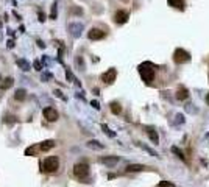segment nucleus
Listing matches in <instances>:
<instances>
[{"instance_id": "obj_36", "label": "nucleus", "mask_w": 209, "mask_h": 187, "mask_svg": "<svg viewBox=\"0 0 209 187\" xmlns=\"http://www.w3.org/2000/svg\"><path fill=\"white\" fill-rule=\"evenodd\" d=\"M122 2H128V0H122Z\"/></svg>"}, {"instance_id": "obj_34", "label": "nucleus", "mask_w": 209, "mask_h": 187, "mask_svg": "<svg viewBox=\"0 0 209 187\" xmlns=\"http://www.w3.org/2000/svg\"><path fill=\"white\" fill-rule=\"evenodd\" d=\"M206 103H208V104H209V94H208V95H206Z\"/></svg>"}, {"instance_id": "obj_19", "label": "nucleus", "mask_w": 209, "mask_h": 187, "mask_svg": "<svg viewBox=\"0 0 209 187\" xmlns=\"http://www.w3.org/2000/svg\"><path fill=\"white\" fill-rule=\"evenodd\" d=\"M109 106H111V112H113V114H116V115H117V114H120V112H122V106H120V103L113 101Z\"/></svg>"}, {"instance_id": "obj_20", "label": "nucleus", "mask_w": 209, "mask_h": 187, "mask_svg": "<svg viewBox=\"0 0 209 187\" xmlns=\"http://www.w3.org/2000/svg\"><path fill=\"white\" fill-rule=\"evenodd\" d=\"M25 97H27V91L25 89H17L16 94H14V98L17 100V101H22V100H25Z\"/></svg>"}, {"instance_id": "obj_13", "label": "nucleus", "mask_w": 209, "mask_h": 187, "mask_svg": "<svg viewBox=\"0 0 209 187\" xmlns=\"http://www.w3.org/2000/svg\"><path fill=\"white\" fill-rule=\"evenodd\" d=\"M187 97H189V91H187L184 86H179L178 91H176V98H178V100H186Z\"/></svg>"}, {"instance_id": "obj_1", "label": "nucleus", "mask_w": 209, "mask_h": 187, "mask_svg": "<svg viewBox=\"0 0 209 187\" xmlns=\"http://www.w3.org/2000/svg\"><path fill=\"white\" fill-rule=\"evenodd\" d=\"M139 73H140V77H142V80L147 83V84H150L151 81H153V78H155V67H153V64L151 62H142L140 66H139Z\"/></svg>"}, {"instance_id": "obj_11", "label": "nucleus", "mask_w": 209, "mask_h": 187, "mask_svg": "<svg viewBox=\"0 0 209 187\" xmlns=\"http://www.w3.org/2000/svg\"><path fill=\"white\" fill-rule=\"evenodd\" d=\"M147 134H148V137H150V140L155 143V145H158L159 143V136H158V133H156V130H153V128H147Z\"/></svg>"}, {"instance_id": "obj_27", "label": "nucleus", "mask_w": 209, "mask_h": 187, "mask_svg": "<svg viewBox=\"0 0 209 187\" xmlns=\"http://www.w3.org/2000/svg\"><path fill=\"white\" fill-rule=\"evenodd\" d=\"M91 104L94 106V109H100V104H98V101H95V100H94V101H91Z\"/></svg>"}, {"instance_id": "obj_31", "label": "nucleus", "mask_w": 209, "mask_h": 187, "mask_svg": "<svg viewBox=\"0 0 209 187\" xmlns=\"http://www.w3.org/2000/svg\"><path fill=\"white\" fill-rule=\"evenodd\" d=\"M74 13H77V14H81L83 11H81V8H75V9H74Z\"/></svg>"}, {"instance_id": "obj_17", "label": "nucleus", "mask_w": 209, "mask_h": 187, "mask_svg": "<svg viewBox=\"0 0 209 187\" xmlns=\"http://www.w3.org/2000/svg\"><path fill=\"white\" fill-rule=\"evenodd\" d=\"M86 145H87V148H92V150H103L105 148V145H102L98 140H89Z\"/></svg>"}, {"instance_id": "obj_32", "label": "nucleus", "mask_w": 209, "mask_h": 187, "mask_svg": "<svg viewBox=\"0 0 209 187\" xmlns=\"http://www.w3.org/2000/svg\"><path fill=\"white\" fill-rule=\"evenodd\" d=\"M38 44H39V47H41V48H44V47H45V44H44L42 41H38Z\"/></svg>"}, {"instance_id": "obj_25", "label": "nucleus", "mask_w": 209, "mask_h": 187, "mask_svg": "<svg viewBox=\"0 0 209 187\" xmlns=\"http://www.w3.org/2000/svg\"><path fill=\"white\" fill-rule=\"evenodd\" d=\"M38 150V147H31V148H28V150H25V154L27 156H31V154H35V151Z\"/></svg>"}, {"instance_id": "obj_12", "label": "nucleus", "mask_w": 209, "mask_h": 187, "mask_svg": "<svg viewBox=\"0 0 209 187\" xmlns=\"http://www.w3.org/2000/svg\"><path fill=\"white\" fill-rule=\"evenodd\" d=\"M128 173H134V172H142V170H145V165H142V164H129L128 167L125 168Z\"/></svg>"}, {"instance_id": "obj_22", "label": "nucleus", "mask_w": 209, "mask_h": 187, "mask_svg": "<svg viewBox=\"0 0 209 187\" xmlns=\"http://www.w3.org/2000/svg\"><path fill=\"white\" fill-rule=\"evenodd\" d=\"M172 151H173V153H175V154H176V156H178L179 159H183V161L186 162V156L183 154V151H181V150H178L176 147H173V148H172Z\"/></svg>"}, {"instance_id": "obj_7", "label": "nucleus", "mask_w": 209, "mask_h": 187, "mask_svg": "<svg viewBox=\"0 0 209 187\" xmlns=\"http://www.w3.org/2000/svg\"><path fill=\"white\" fill-rule=\"evenodd\" d=\"M106 36V33L103 31V30H100V28H92V30H89V33H87V38L91 39V41H98V39H103Z\"/></svg>"}, {"instance_id": "obj_21", "label": "nucleus", "mask_w": 209, "mask_h": 187, "mask_svg": "<svg viewBox=\"0 0 209 187\" xmlns=\"http://www.w3.org/2000/svg\"><path fill=\"white\" fill-rule=\"evenodd\" d=\"M56 6H58V3L55 2V3L52 5V14H50V19H52V20H55L56 16H58V8H56Z\"/></svg>"}, {"instance_id": "obj_23", "label": "nucleus", "mask_w": 209, "mask_h": 187, "mask_svg": "<svg viewBox=\"0 0 209 187\" xmlns=\"http://www.w3.org/2000/svg\"><path fill=\"white\" fill-rule=\"evenodd\" d=\"M102 130H103V131H105V133H106L109 137H116V133H113V131H111V130H109L106 125H102Z\"/></svg>"}, {"instance_id": "obj_10", "label": "nucleus", "mask_w": 209, "mask_h": 187, "mask_svg": "<svg viewBox=\"0 0 209 187\" xmlns=\"http://www.w3.org/2000/svg\"><path fill=\"white\" fill-rule=\"evenodd\" d=\"M119 161H120V159H119V156H105V158H100V162H102V164H105V165H109V167L116 165Z\"/></svg>"}, {"instance_id": "obj_24", "label": "nucleus", "mask_w": 209, "mask_h": 187, "mask_svg": "<svg viewBox=\"0 0 209 187\" xmlns=\"http://www.w3.org/2000/svg\"><path fill=\"white\" fill-rule=\"evenodd\" d=\"M156 187H175V184H173V183H170V181H161V183H159Z\"/></svg>"}, {"instance_id": "obj_35", "label": "nucleus", "mask_w": 209, "mask_h": 187, "mask_svg": "<svg viewBox=\"0 0 209 187\" xmlns=\"http://www.w3.org/2000/svg\"><path fill=\"white\" fill-rule=\"evenodd\" d=\"M2 25H3V24H2V22H0V28H2Z\"/></svg>"}, {"instance_id": "obj_18", "label": "nucleus", "mask_w": 209, "mask_h": 187, "mask_svg": "<svg viewBox=\"0 0 209 187\" xmlns=\"http://www.w3.org/2000/svg\"><path fill=\"white\" fill-rule=\"evenodd\" d=\"M168 3H170V6H173V8H176V9H184V0H168Z\"/></svg>"}, {"instance_id": "obj_14", "label": "nucleus", "mask_w": 209, "mask_h": 187, "mask_svg": "<svg viewBox=\"0 0 209 187\" xmlns=\"http://www.w3.org/2000/svg\"><path fill=\"white\" fill-rule=\"evenodd\" d=\"M16 64L19 66V69L20 70H24V72H28L30 70V62L27 61V59H17L16 61Z\"/></svg>"}, {"instance_id": "obj_5", "label": "nucleus", "mask_w": 209, "mask_h": 187, "mask_svg": "<svg viewBox=\"0 0 209 187\" xmlns=\"http://www.w3.org/2000/svg\"><path fill=\"white\" fill-rule=\"evenodd\" d=\"M116 77H117V70L111 67L109 70H106V72L102 75V81H103L105 84H113V83L116 81Z\"/></svg>"}, {"instance_id": "obj_3", "label": "nucleus", "mask_w": 209, "mask_h": 187, "mask_svg": "<svg viewBox=\"0 0 209 187\" xmlns=\"http://www.w3.org/2000/svg\"><path fill=\"white\" fill-rule=\"evenodd\" d=\"M173 61L176 64H184V62H189L190 61V53L186 51L184 48H176L175 53H173Z\"/></svg>"}, {"instance_id": "obj_15", "label": "nucleus", "mask_w": 209, "mask_h": 187, "mask_svg": "<svg viewBox=\"0 0 209 187\" xmlns=\"http://www.w3.org/2000/svg\"><path fill=\"white\" fill-rule=\"evenodd\" d=\"M53 147H55V140H44L41 145H39V150L41 151H48Z\"/></svg>"}, {"instance_id": "obj_30", "label": "nucleus", "mask_w": 209, "mask_h": 187, "mask_svg": "<svg viewBox=\"0 0 209 187\" xmlns=\"http://www.w3.org/2000/svg\"><path fill=\"white\" fill-rule=\"evenodd\" d=\"M14 47V41H8V48H13Z\"/></svg>"}, {"instance_id": "obj_4", "label": "nucleus", "mask_w": 209, "mask_h": 187, "mask_svg": "<svg viewBox=\"0 0 209 187\" xmlns=\"http://www.w3.org/2000/svg\"><path fill=\"white\" fill-rule=\"evenodd\" d=\"M74 175H75L77 178H80V179H84V178L89 175V165H87V164H83V162L75 164V165H74Z\"/></svg>"}, {"instance_id": "obj_2", "label": "nucleus", "mask_w": 209, "mask_h": 187, "mask_svg": "<svg viewBox=\"0 0 209 187\" xmlns=\"http://www.w3.org/2000/svg\"><path fill=\"white\" fill-rule=\"evenodd\" d=\"M59 168V159L58 156H48L44 162H42V170L47 173H55Z\"/></svg>"}, {"instance_id": "obj_28", "label": "nucleus", "mask_w": 209, "mask_h": 187, "mask_svg": "<svg viewBox=\"0 0 209 187\" xmlns=\"http://www.w3.org/2000/svg\"><path fill=\"white\" fill-rule=\"evenodd\" d=\"M35 69H36V70H41V69H42V66H41V62H39V61H36V62H35Z\"/></svg>"}, {"instance_id": "obj_16", "label": "nucleus", "mask_w": 209, "mask_h": 187, "mask_svg": "<svg viewBox=\"0 0 209 187\" xmlns=\"http://www.w3.org/2000/svg\"><path fill=\"white\" fill-rule=\"evenodd\" d=\"M13 83H14V81H13V78H11V77H8V78H5V80L0 83V89H2V91H6V89H9V88L13 86Z\"/></svg>"}, {"instance_id": "obj_8", "label": "nucleus", "mask_w": 209, "mask_h": 187, "mask_svg": "<svg viewBox=\"0 0 209 187\" xmlns=\"http://www.w3.org/2000/svg\"><path fill=\"white\" fill-rule=\"evenodd\" d=\"M44 117H45V120H48V122H56L59 115H58L56 109H53V108H45V109H44Z\"/></svg>"}, {"instance_id": "obj_6", "label": "nucleus", "mask_w": 209, "mask_h": 187, "mask_svg": "<svg viewBox=\"0 0 209 187\" xmlns=\"http://www.w3.org/2000/svg\"><path fill=\"white\" fill-rule=\"evenodd\" d=\"M128 19H129V13L126 11V9H119L116 14H114V22L116 24H119V25H124L128 22Z\"/></svg>"}, {"instance_id": "obj_29", "label": "nucleus", "mask_w": 209, "mask_h": 187, "mask_svg": "<svg viewBox=\"0 0 209 187\" xmlns=\"http://www.w3.org/2000/svg\"><path fill=\"white\" fill-rule=\"evenodd\" d=\"M39 20H41V22L45 20V16H44V13H42V11H39Z\"/></svg>"}, {"instance_id": "obj_33", "label": "nucleus", "mask_w": 209, "mask_h": 187, "mask_svg": "<svg viewBox=\"0 0 209 187\" xmlns=\"http://www.w3.org/2000/svg\"><path fill=\"white\" fill-rule=\"evenodd\" d=\"M55 94H56V97H63V94L59 92V91H55Z\"/></svg>"}, {"instance_id": "obj_26", "label": "nucleus", "mask_w": 209, "mask_h": 187, "mask_svg": "<svg viewBox=\"0 0 209 187\" xmlns=\"http://www.w3.org/2000/svg\"><path fill=\"white\" fill-rule=\"evenodd\" d=\"M5 122H6V123H16V117H11V115H8Z\"/></svg>"}, {"instance_id": "obj_9", "label": "nucleus", "mask_w": 209, "mask_h": 187, "mask_svg": "<svg viewBox=\"0 0 209 187\" xmlns=\"http://www.w3.org/2000/svg\"><path fill=\"white\" fill-rule=\"evenodd\" d=\"M69 31L74 38H78L81 36V31H83V25L81 24H70L69 25Z\"/></svg>"}]
</instances>
